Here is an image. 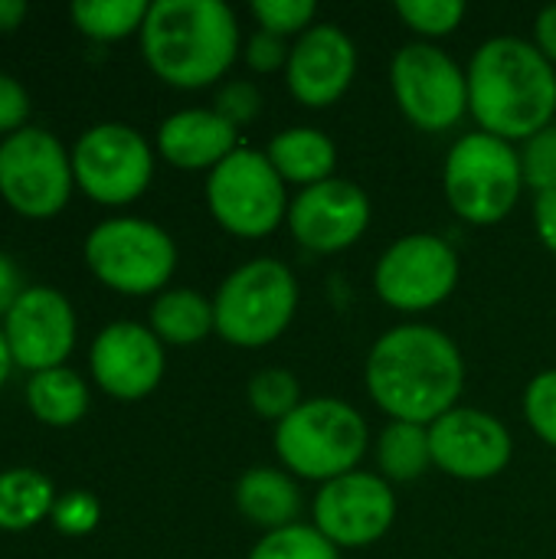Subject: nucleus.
I'll return each mask as SVG.
<instances>
[{"mask_svg":"<svg viewBox=\"0 0 556 559\" xmlns=\"http://www.w3.org/2000/svg\"><path fill=\"white\" fill-rule=\"evenodd\" d=\"M364 386L390 423L433 426L462 400L465 357L442 328L406 321L374 341Z\"/></svg>","mask_w":556,"mask_h":559,"instance_id":"1","label":"nucleus"},{"mask_svg":"<svg viewBox=\"0 0 556 559\" xmlns=\"http://www.w3.org/2000/svg\"><path fill=\"white\" fill-rule=\"evenodd\" d=\"M469 115L478 131L524 144L556 121V66L524 36L485 39L469 66Z\"/></svg>","mask_w":556,"mask_h":559,"instance_id":"2","label":"nucleus"},{"mask_svg":"<svg viewBox=\"0 0 556 559\" xmlns=\"http://www.w3.org/2000/svg\"><path fill=\"white\" fill-rule=\"evenodd\" d=\"M138 39L147 69L184 92L216 85L242 46L239 20L223 0H154Z\"/></svg>","mask_w":556,"mask_h":559,"instance_id":"3","label":"nucleus"},{"mask_svg":"<svg viewBox=\"0 0 556 559\" xmlns=\"http://www.w3.org/2000/svg\"><path fill=\"white\" fill-rule=\"evenodd\" d=\"M272 442L292 478L321 488L360 468L370 449V429L357 406L338 396H315L275 426Z\"/></svg>","mask_w":556,"mask_h":559,"instance_id":"4","label":"nucleus"},{"mask_svg":"<svg viewBox=\"0 0 556 559\" xmlns=\"http://www.w3.org/2000/svg\"><path fill=\"white\" fill-rule=\"evenodd\" d=\"M298 298L301 288L292 265L272 255L249 259L233 269L213 295L216 334L229 347L262 350L292 328Z\"/></svg>","mask_w":556,"mask_h":559,"instance_id":"5","label":"nucleus"},{"mask_svg":"<svg viewBox=\"0 0 556 559\" xmlns=\"http://www.w3.org/2000/svg\"><path fill=\"white\" fill-rule=\"evenodd\" d=\"M442 193L449 210L472 226H498L524 193L521 151L485 131L462 134L442 164Z\"/></svg>","mask_w":556,"mask_h":559,"instance_id":"6","label":"nucleus"},{"mask_svg":"<svg viewBox=\"0 0 556 559\" xmlns=\"http://www.w3.org/2000/svg\"><path fill=\"white\" fill-rule=\"evenodd\" d=\"M88 272L128 298L161 295L177 272L174 236L141 216H111L92 226L82 246Z\"/></svg>","mask_w":556,"mask_h":559,"instance_id":"7","label":"nucleus"},{"mask_svg":"<svg viewBox=\"0 0 556 559\" xmlns=\"http://www.w3.org/2000/svg\"><path fill=\"white\" fill-rule=\"evenodd\" d=\"M206 210L236 239H265L288 219V183L275 174L265 151L239 144L203 183Z\"/></svg>","mask_w":556,"mask_h":559,"instance_id":"8","label":"nucleus"},{"mask_svg":"<svg viewBox=\"0 0 556 559\" xmlns=\"http://www.w3.org/2000/svg\"><path fill=\"white\" fill-rule=\"evenodd\" d=\"M390 88L403 118L426 134H442L469 115V75L436 43L400 46L390 59Z\"/></svg>","mask_w":556,"mask_h":559,"instance_id":"9","label":"nucleus"},{"mask_svg":"<svg viewBox=\"0 0 556 559\" xmlns=\"http://www.w3.org/2000/svg\"><path fill=\"white\" fill-rule=\"evenodd\" d=\"M72 154L52 131L20 128L0 141V197L26 219H52L72 197Z\"/></svg>","mask_w":556,"mask_h":559,"instance_id":"10","label":"nucleus"},{"mask_svg":"<svg viewBox=\"0 0 556 559\" xmlns=\"http://www.w3.org/2000/svg\"><path fill=\"white\" fill-rule=\"evenodd\" d=\"M462 275L459 252L436 233H406L374 265L377 298L403 314H423L452 298Z\"/></svg>","mask_w":556,"mask_h":559,"instance_id":"11","label":"nucleus"},{"mask_svg":"<svg viewBox=\"0 0 556 559\" xmlns=\"http://www.w3.org/2000/svg\"><path fill=\"white\" fill-rule=\"evenodd\" d=\"M75 187L102 206H128L154 180V147L125 121H102L72 147Z\"/></svg>","mask_w":556,"mask_h":559,"instance_id":"12","label":"nucleus"},{"mask_svg":"<svg viewBox=\"0 0 556 559\" xmlns=\"http://www.w3.org/2000/svg\"><path fill=\"white\" fill-rule=\"evenodd\" d=\"M311 524L338 550H360L390 534L397 524V491L377 472H351L318 488Z\"/></svg>","mask_w":556,"mask_h":559,"instance_id":"13","label":"nucleus"},{"mask_svg":"<svg viewBox=\"0 0 556 559\" xmlns=\"http://www.w3.org/2000/svg\"><path fill=\"white\" fill-rule=\"evenodd\" d=\"M374 219V203L367 190L347 177H331L324 183L305 187L292 197L285 226L295 242L318 255H334L364 239Z\"/></svg>","mask_w":556,"mask_h":559,"instance_id":"14","label":"nucleus"},{"mask_svg":"<svg viewBox=\"0 0 556 559\" xmlns=\"http://www.w3.org/2000/svg\"><path fill=\"white\" fill-rule=\"evenodd\" d=\"M433 468L456 481H492L514 455L511 429L488 409L456 406L429 426Z\"/></svg>","mask_w":556,"mask_h":559,"instance_id":"15","label":"nucleus"},{"mask_svg":"<svg viewBox=\"0 0 556 559\" xmlns=\"http://www.w3.org/2000/svg\"><path fill=\"white\" fill-rule=\"evenodd\" d=\"M3 337L13 364L26 373L66 367L75 347V311L59 288L33 285L3 314Z\"/></svg>","mask_w":556,"mask_h":559,"instance_id":"16","label":"nucleus"},{"mask_svg":"<svg viewBox=\"0 0 556 559\" xmlns=\"http://www.w3.org/2000/svg\"><path fill=\"white\" fill-rule=\"evenodd\" d=\"M88 367L102 393L121 403L151 396L167 370V354L147 324L115 321L98 331L88 350Z\"/></svg>","mask_w":556,"mask_h":559,"instance_id":"17","label":"nucleus"},{"mask_svg":"<svg viewBox=\"0 0 556 559\" xmlns=\"http://www.w3.org/2000/svg\"><path fill=\"white\" fill-rule=\"evenodd\" d=\"M354 79H357V46L338 23L318 20L292 43L285 85L298 105L331 108L351 92Z\"/></svg>","mask_w":556,"mask_h":559,"instance_id":"18","label":"nucleus"},{"mask_svg":"<svg viewBox=\"0 0 556 559\" xmlns=\"http://www.w3.org/2000/svg\"><path fill=\"white\" fill-rule=\"evenodd\" d=\"M239 147L233 128L216 108H184L161 121L157 154L177 170H213Z\"/></svg>","mask_w":556,"mask_h":559,"instance_id":"19","label":"nucleus"},{"mask_svg":"<svg viewBox=\"0 0 556 559\" xmlns=\"http://www.w3.org/2000/svg\"><path fill=\"white\" fill-rule=\"evenodd\" d=\"M233 501H236V511L262 534L298 524L301 508H305L298 478H292L285 468H275V465H256L242 472L233 488Z\"/></svg>","mask_w":556,"mask_h":559,"instance_id":"20","label":"nucleus"},{"mask_svg":"<svg viewBox=\"0 0 556 559\" xmlns=\"http://www.w3.org/2000/svg\"><path fill=\"white\" fill-rule=\"evenodd\" d=\"M265 157L288 187L305 190V187H315V183H324L334 177L338 144L321 128L295 124V128H282L269 141Z\"/></svg>","mask_w":556,"mask_h":559,"instance_id":"21","label":"nucleus"},{"mask_svg":"<svg viewBox=\"0 0 556 559\" xmlns=\"http://www.w3.org/2000/svg\"><path fill=\"white\" fill-rule=\"evenodd\" d=\"M147 328L164 347H193L216 331L213 301L197 288H167L154 298Z\"/></svg>","mask_w":556,"mask_h":559,"instance_id":"22","label":"nucleus"},{"mask_svg":"<svg viewBox=\"0 0 556 559\" xmlns=\"http://www.w3.org/2000/svg\"><path fill=\"white\" fill-rule=\"evenodd\" d=\"M26 406L33 419L52 429H69L88 413V386L69 367H52L43 373H29L26 380Z\"/></svg>","mask_w":556,"mask_h":559,"instance_id":"23","label":"nucleus"},{"mask_svg":"<svg viewBox=\"0 0 556 559\" xmlns=\"http://www.w3.org/2000/svg\"><path fill=\"white\" fill-rule=\"evenodd\" d=\"M52 481L36 468H3L0 472V531L23 534L43 524L56 504Z\"/></svg>","mask_w":556,"mask_h":559,"instance_id":"24","label":"nucleus"},{"mask_svg":"<svg viewBox=\"0 0 556 559\" xmlns=\"http://www.w3.org/2000/svg\"><path fill=\"white\" fill-rule=\"evenodd\" d=\"M374 452H377V475H383L390 485H410L433 468L429 426L387 423L383 432L377 436Z\"/></svg>","mask_w":556,"mask_h":559,"instance_id":"25","label":"nucleus"},{"mask_svg":"<svg viewBox=\"0 0 556 559\" xmlns=\"http://www.w3.org/2000/svg\"><path fill=\"white\" fill-rule=\"evenodd\" d=\"M147 10V0H75L69 7V16L88 39L115 43L131 33H141Z\"/></svg>","mask_w":556,"mask_h":559,"instance_id":"26","label":"nucleus"},{"mask_svg":"<svg viewBox=\"0 0 556 559\" xmlns=\"http://www.w3.org/2000/svg\"><path fill=\"white\" fill-rule=\"evenodd\" d=\"M246 400L259 419H269L275 426L305 403L298 377L285 367H265V370L252 373V380L246 386Z\"/></svg>","mask_w":556,"mask_h":559,"instance_id":"27","label":"nucleus"},{"mask_svg":"<svg viewBox=\"0 0 556 559\" xmlns=\"http://www.w3.org/2000/svg\"><path fill=\"white\" fill-rule=\"evenodd\" d=\"M249 559H341V550L318 534L315 524H292L272 534H262L256 547L249 550Z\"/></svg>","mask_w":556,"mask_h":559,"instance_id":"28","label":"nucleus"},{"mask_svg":"<svg viewBox=\"0 0 556 559\" xmlns=\"http://www.w3.org/2000/svg\"><path fill=\"white\" fill-rule=\"evenodd\" d=\"M465 13H469V7L462 0H397V16L423 43L452 36L462 26Z\"/></svg>","mask_w":556,"mask_h":559,"instance_id":"29","label":"nucleus"},{"mask_svg":"<svg viewBox=\"0 0 556 559\" xmlns=\"http://www.w3.org/2000/svg\"><path fill=\"white\" fill-rule=\"evenodd\" d=\"M252 20L259 29L295 43L305 29H311L318 23V3H311V0H256Z\"/></svg>","mask_w":556,"mask_h":559,"instance_id":"30","label":"nucleus"},{"mask_svg":"<svg viewBox=\"0 0 556 559\" xmlns=\"http://www.w3.org/2000/svg\"><path fill=\"white\" fill-rule=\"evenodd\" d=\"M521 409L534 436L556 452V367L531 377L521 396Z\"/></svg>","mask_w":556,"mask_h":559,"instance_id":"31","label":"nucleus"},{"mask_svg":"<svg viewBox=\"0 0 556 559\" xmlns=\"http://www.w3.org/2000/svg\"><path fill=\"white\" fill-rule=\"evenodd\" d=\"M521 170H524V187L537 193H554L556 190V121L528 138L521 147Z\"/></svg>","mask_w":556,"mask_h":559,"instance_id":"32","label":"nucleus"},{"mask_svg":"<svg viewBox=\"0 0 556 559\" xmlns=\"http://www.w3.org/2000/svg\"><path fill=\"white\" fill-rule=\"evenodd\" d=\"M49 521L62 537H85L98 527L102 504L92 491H66L56 498Z\"/></svg>","mask_w":556,"mask_h":559,"instance_id":"33","label":"nucleus"},{"mask_svg":"<svg viewBox=\"0 0 556 559\" xmlns=\"http://www.w3.org/2000/svg\"><path fill=\"white\" fill-rule=\"evenodd\" d=\"M213 108H216L233 128H242V124H249V121L259 118V111H262V95H259L256 82H249V79H229V82L220 85L216 105H213Z\"/></svg>","mask_w":556,"mask_h":559,"instance_id":"34","label":"nucleus"},{"mask_svg":"<svg viewBox=\"0 0 556 559\" xmlns=\"http://www.w3.org/2000/svg\"><path fill=\"white\" fill-rule=\"evenodd\" d=\"M288 52H292V39H282L275 33H265V29H256L246 46H242V59L252 72L259 75H269V72H285L288 66Z\"/></svg>","mask_w":556,"mask_h":559,"instance_id":"35","label":"nucleus"},{"mask_svg":"<svg viewBox=\"0 0 556 559\" xmlns=\"http://www.w3.org/2000/svg\"><path fill=\"white\" fill-rule=\"evenodd\" d=\"M26 118H29L26 88L10 72H0V134L3 138L16 134L20 128H26Z\"/></svg>","mask_w":556,"mask_h":559,"instance_id":"36","label":"nucleus"},{"mask_svg":"<svg viewBox=\"0 0 556 559\" xmlns=\"http://www.w3.org/2000/svg\"><path fill=\"white\" fill-rule=\"evenodd\" d=\"M534 229L544 249L556 255V190L534 197Z\"/></svg>","mask_w":556,"mask_h":559,"instance_id":"37","label":"nucleus"},{"mask_svg":"<svg viewBox=\"0 0 556 559\" xmlns=\"http://www.w3.org/2000/svg\"><path fill=\"white\" fill-rule=\"evenodd\" d=\"M23 292H26V288H23V282H20L16 262H13L7 252H0V314H7V311L16 305V298H20Z\"/></svg>","mask_w":556,"mask_h":559,"instance_id":"38","label":"nucleus"},{"mask_svg":"<svg viewBox=\"0 0 556 559\" xmlns=\"http://www.w3.org/2000/svg\"><path fill=\"white\" fill-rule=\"evenodd\" d=\"M534 46L556 66V3L544 7L534 20Z\"/></svg>","mask_w":556,"mask_h":559,"instance_id":"39","label":"nucleus"},{"mask_svg":"<svg viewBox=\"0 0 556 559\" xmlns=\"http://www.w3.org/2000/svg\"><path fill=\"white\" fill-rule=\"evenodd\" d=\"M26 13H29V7L23 0H0V33L16 29L26 20Z\"/></svg>","mask_w":556,"mask_h":559,"instance_id":"40","label":"nucleus"},{"mask_svg":"<svg viewBox=\"0 0 556 559\" xmlns=\"http://www.w3.org/2000/svg\"><path fill=\"white\" fill-rule=\"evenodd\" d=\"M13 354H10V344H7V337H3V328H0V386L10 380V373H13Z\"/></svg>","mask_w":556,"mask_h":559,"instance_id":"41","label":"nucleus"}]
</instances>
